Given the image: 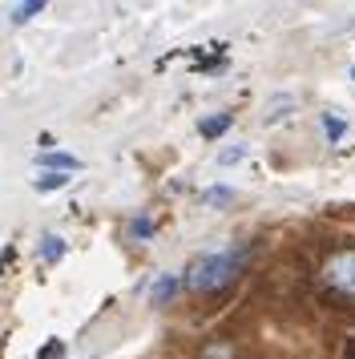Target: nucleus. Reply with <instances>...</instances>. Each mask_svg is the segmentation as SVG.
Returning <instances> with one entry per match:
<instances>
[{
	"mask_svg": "<svg viewBox=\"0 0 355 359\" xmlns=\"http://www.w3.org/2000/svg\"><path fill=\"white\" fill-rule=\"evenodd\" d=\"M246 259H250V250H246L242 243L218 246V250H210V255H202V259L190 262L186 287H190V291H218V287H226V283L246 266Z\"/></svg>",
	"mask_w": 355,
	"mask_h": 359,
	"instance_id": "f257e3e1",
	"label": "nucleus"
},
{
	"mask_svg": "<svg viewBox=\"0 0 355 359\" xmlns=\"http://www.w3.org/2000/svg\"><path fill=\"white\" fill-rule=\"evenodd\" d=\"M323 283H327L335 294L355 299V250H339V255H331L327 266H323Z\"/></svg>",
	"mask_w": 355,
	"mask_h": 359,
	"instance_id": "f03ea898",
	"label": "nucleus"
},
{
	"mask_svg": "<svg viewBox=\"0 0 355 359\" xmlns=\"http://www.w3.org/2000/svg\"><path fill=\"white\" fill-rule=\"evenodd\" d=\"M41 165H53V174H65V170H77V158L73 154H41Z\"/></svg>",
	"mask_w": 355,
	"mask_h": 359,
	"instance_id": "7ed1b4c3",
	"label": "nucleus"
},
{
	"mask_svg": "<svg viewBox=\"0 0 355 359\" xmlns=\"http://www.w3.org/2000/svg\"><path fill=\"white\" fill-rule=\"evenodd\" d=\"M41 8H45V0H29V4H16V8H13V20H16V25H25V20L36 17Z\"/></svg>",
	"mask_w": 355,
	"mask_h": 359,
	"instance_id": "20e7f679",
	"label": "nucleus"
},
{
	"mask_svg": "<svg viewBox=\"0 0 355 359\" xmlns=\"http://www.w3.org/2000/svg\"><path fill=\"white\" fill-rule=\"evenodd\" d=\"M174 291H178V278H174V275H161L158 287H154V303H166Z\"/></svg>",
	"mask_w": 355,
	"mask_h": 359,
	"instance_id": "39448f33",
	"label": "nucleus"
},
{
	"mask_svg": "<svg viewBox=\"0 0 355 359\" xmlns=\"http://www.w3.org/2000/svg\"><path fill=\"white\" fill-rule=\"evenodd\" d=\"M41 250H45V262H57V259H61V255H65V243H61V238H57V234H48V238H45V246H41Z\"/></svg>",
	"mask_w": 355,
	"mask_h": 359,
	"instance_id": "423d86ee",
	"label": "nucleus"
},
{
	"mask_svg": "<svg viewBox=\"0 0 355 359\" xmlns=\"http://www.w3.org/2000/svg\"><path fill=\"white\" fill-rule=\"evenodd\" d=\"M323 130H327V137H331V142H339V137H343V133H347V126H343V121H339V117L323 114Z\"/></svg>",
	"mask_w": 355,
	"mask_h": 359,
	"instance_id": "0eeeda50",
	"label": "nucleus"
},
{
	"mask_svg": "<svg viewBox=\"0 0 355 359\" xmlns=\"http://www.w3.org/2000/svg\"><path fill=\"white\" fill-rule=\"evenodd\" d=\"M226 126H230V117H210V121H202V133H206V137H214V133H222Z\"/></svg>",
	"mask_w": 355,
	"mask_h": 359,
	"instance_id": "6e6552de",
	"label": "nucleus"
},
{
	"mask_svg": "<svg viewBox=\"0 0 355 359\" xmlns=\"http://www.w3.org/2000/svg\"><path fill=\"white\" fill-rule=\"evenodd\" d=\"M65 182H69L65 174H45V178H36V190H61Z\"/></svg>",
	"mask_w": 355,
	"mask_h": 359,
	"instance_id": "1a4fd4ad",
	"label": "nucleus"
},
{
	"mask_svg": "<svg viewBox=\"0 0 355 359\" xmlns=\"http://www.w3.org/2000/svg\"><path fill=\"white\" fill-rule=\"evenodd\" d=\"M133 234H138V238H149V234H154V222H149V218H138V222H133Z\"/></svg>",
	"mask_w": 355,
	"mask_h": 359,
	"instance_id": "9d476101",
	"label": "nucleus"
},
{
	"mask_svg": "<svg viewBox=\"0 0 355 359\" xmlns=\"http://www.w3.org/2000/svg\"><path fill=\"white\" fill-rule=\"evenodd\" d=\"M239 158H242V149H226V154H222V158H218V162H222V165H234V162H239Z\"/></svg>",
	"mask_w": 355,
	"mask_h": 359,
	"instance_id": "9b49d317",
	"label": "nucleus"
},
{
	"mask_svg": "<svg viewBox=\"0 0 355 359\" xmlns=\"http://www.w3.org/2000/svg\"><path fill=\"white\" fill-rule=\"evenodd\" d=\"M206 202H230V190H210Z\"/></svg>",
	"mask_w": 355,
	"mask_h": 359,
	"instance_id": "f8f14e48",
	"label": "nucleus"
},
{
	"mask_svg": "<svg viewBox=\"0 0 355 359\" xmlns=\"http://www.w3.org/2000/svg\"><path fill=\"white\" fill-rule=\"evenodd\" d=\"M343 359H355V339L347 343V355H343Z\"/></svg>",
	"mask_w": 355,
	"mask_h": 359,
	"instance_id": "ddd939ff",
	"label": "nucleus"
},
{
	"mask_svg": "<svg viewBox=\"0 0 355 359\" xmlns=\"http://www.w3.org/2000/svg\"><path fill=\"white\" fill-rule=\"evenodd\" d=\"M351 77H355V69H351Z\"/></svg>",
	"mask_w": 355,
	"mask_h": 359,
	"instance_id": "4468645a",
	"label": "nucleus"
}]
</instances>
